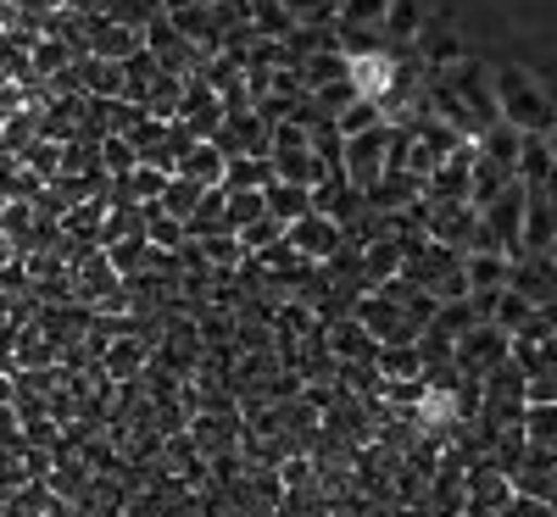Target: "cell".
I'll list each match as a JSON object with an SVG mask.
<instances>
[{"label": "cell", "mask_w": 557, "mask_h": 517, "mask_svg": "<svg viewBox=\"0 0 557 517\" xmlns=\"http://www.w3.org/2000/svg\"><path fill=\"white\" fill-rule=\"evenodd\" d=\"M552 262H557V256H552Z\"/></svg>", "instance_id": "24"}, {"label": "cell", "mask_w": 557, "mask_h": 517, "mask_svg": "<svg viewBox=\"0 0 557 517\" xmlns=\"http://www.w3.org/2000/svg\"><path fill=\"white\" fill-rule=\"evenodd\" d=\"M374 367H380V379H391V384L424 379V356H418V345H385V351L374 356Z\"/></svg>", "instance_id": "13"}, {"label": "cell", "mask_w": 557, "mask_h": 517, "mask_svg": "<svg viewBox=\"0 0 557 517\" xmlns=\"http://www.w3.org/2000/svg\"><path fill=\"white\" fill-rule=\"evenodd\" d=\"M507 356H513V335H502L496 323H480V328H469V335L457 340V373L462 379H485L491 367H502Z\"/></svg>", "instance_id": "2"}, {"label": "cell", "mask_w": 557, "mask_h": 517, "mask_svg": "<svg viewBox=\"0 0 557 517\" xmlns=\"http://www.w3.org/2000/svg\"><path fill=\"white\" fill-rule=\"evenodd\" d=\"M462 278H469V295H496V290H507V278H513V262L502 251H469L462 256Z\"/></svg>", "instance_id": "6"}, {"label": "cell", "mask_w": 557, "mask_h": 517, "mask_svg": "<svg viewBox=\"0 0 557 517\" xmlns=\"http://www.w3.org/2000/svg\"><path fill=\"white\" fill-rule=\"evenodd\" d=\"M424 7H418V0H391L385 7V45H418V34H424Z\"/></svg>", "instance_id": "10"}, {"label": "cell", "mask_w": 557, "mask_h": 517, "mask_svg": "<svg viewBox=\"0 0 557 517\" xmlns=\"http://www.w3.org/2000/svg\"><path fill=\"white\" fill-rule=\"evenodd\" d=\"M519 151H524V134L507 128V123H491V128L480 134V156L496 162L502 173H519Z\"/></svg>", "instance_id": "9"}, {"label": "cell", "mask_w": 557, "mask_h": 517, "mask_svg": "<svg viewBox=\"0 0 557 517\" xmlns=\"http://www.w3.org/2000/svg\"><path fill=\"white\" fill-rule=\"evenodd\" d=\"M507 290H519L535 312L557 306V262L552 256H519L513 262V278H507Z\"/></svg>", "instance_id": "5"}, {"label": "cell", "mask_w": 557, "mask_h": 517, "mask_svg": "<svg viewBox=\"0 0 557 517\" xmlns=\"http://www.w3.org/2000/svg\"><path fill=\"white\" fill-rule=\"evenodd\" d=\"M385 7L391 0H335V23H346V28H385Z\"/></svg>", "instance_id": "19"}, {"label": "cell", "mask_w": 557, "mask_h": 517, "mask_svg": "<svg viewBox=\"0 0 557 517\" xmlns=\"http://www.w3.org/2000/svg\"><path fill=\"white\" fill-rule=\"evenodd\" d=\"M491 84H496V117L519 134H535L546 139L557 128V101L524 73V67H491Z\"/></svg>", "instance_id": "1"}, {"label": "cell", "mask_w": 557, "mask_h": 517, "mask_svg": "<svg viewBox=\"0 0 557 517\" xmlns=\"http://www.w3.org/2000/svg\"><path fill=\"white\" fill-rule=\"evenodd\" d=\"M223 173H228V156L212 146V139H196L173 178H190V184H201V190H223Z\"/></svg>", "instance_id": "7"}, {"label": "cell", "mask_w": 557, "mask_h": 517, "mask_svg": "<svg viewBox=\"0 0 557 517\" xmlns=\"http://www.w3.org/2000/svg\"><path fill=\"white\" fill-rule=\"evenodd\" d=\"M285 245H290L301 262H335V256H341V245H346V228H341L335 217L312 212V217H301V223H290V228H285Z\"/></svg>", "instance_id": "3"}, {"label": "cell", "mask_w": 557, "mask_h": 517, "mask_svg": "<svg viewBox=\"0 0 557 517\" xmlns=\"http://www.w3.org/2000/svg\"><path fill=\"white\" fill-rule=\"evenodd\" d=\"M207 7H212V0H162L168 17H178V12H207Z\"/></svg>", "instance_id": "23"}, {"label": "cell", "mask_w": 557, "mask_h": 517, "mask_svg": "<svg viewBox=\"0 0 557 517\" xmlns=\"http://www.w3.org/2000/svg\"><path fill=\"white\" fill-rule=\"evenodd\" d=\"M146 51V28H128L117 17H89L84 23V56H101V62H128Z\"/></svg>", "instance_id": "4"}, {"label": "cell", "mask_w": 557, "mask_h": 517, "mask_svg": "<svg viewBox=\"0 0 557 517\" xmlns=\"http://www.w3.org/2000/svg\"><path fill=\"white\" fill-rule=\"evenodd\" d=\"M524 440H530V451H552L557 456V406H524Z\"/></svg>", "instance_id": "15"}, {"label": "cell", "mask_w": 557, "mask_h": 517, "mask_svg": "<svg viewBox=\"0 0 557 517\" xmlns=\"http://www.w3.org/2000/svg\"><path fill=\"white\" fill-rule=\"evenodd\" d=\"M101 167H107L112 178H128V173L139 167V151L128 146L123 134H107V139H101Z\"/></svg>", "instance_id": "20"}, {"label": "cell", "mask_w": 557, "mask_h": 517, "mask_svg": "<svg viewBox=\"0 0 557 517\" xmlns=\"http://www.w3.org/2000/svg\"><path fill=\"white\" fill-rule=\"evenodd\" d=\"M557 173V162H552V146H546V139H535V134H524V151H519V184H524V190H541V184Z\"/></svg>", "instance_id": "14"}, {"label": "cell", "mask_w": 557, "mask_h": 517, "mask_svg": "<svg viewBox=\"0 0 557 517\" xmlns=\"http://www.w3.org/2000/svg\"><path fill=\"white\" fill-rule=\"evenodd\" d=\"M530 317H535V306H530L519 290H502V295H496V312H491V323L502 328V335H524V328H530Z\"/></svg>", "instance_id": "16"}, {"label": "cell", "mask_w": 557, "mask_h": 517, "mask_svg": "<svg viewBox=\"0 0 557 517\" xmlns=\"http://www.w3.org/2000/svg\"><path fill=\"white\" fill-rule=\"evenodd\" d=\"M190 245H201V256H207V262H218V267H235V262H246L240 234H207V240H190Z\"/></svg>", "instance_id": "21"}, {"label": "cell", "mask_w": 557, "mask_h": 517, "mask_svg": "<svg viewBox=\"0 0 557 517\" xmlns=\"http://www.w3.org/2000/svg\"><path fill=\"white\" fill-rule=\"evenodd\" d=\"M524 406H557V367L535 373V379L524 384Z\"/></svg>", "instance_id": "22"}, {"label": "cell", "mask_w": 557, "mask_h": 517, "mask_svg": "<svg viewBox=\"0 0 557 517\" xmlns=\"http://www.w3.org/2000/svg\"><path fill=\"white\" fill-rule=\"evenodd\" d=\"M273 184V162L268 156H228V173H223V190L240 196V190H268Z\"/></svg>", "instance_id": "12"}, {"label": "cell", "mask_w": 557, "mask_h": 517, "mask_svg": "<svg viewBox=\"0 0 557 517\" xmlns=\"http://www.w3.org/2000/svg\"><path fill=\"white\" fill-rule=\"evenodd\" d=\"M262 196H268V217L285 223V228L301 223V217H312V190H296V184H278V178H273Z\"/></svg>", "instance_id": "11"}, {"label": "cell", "mask_w": 557, "mask_h": 517, "mask_svg": "<svg viewBox=\"0 0 557 517\" xmlns=\"http://www.w3.org/2000/svg\"><path fill=\"white\" fill-rule=\"evenodd\" d=\"M201 196H207L201 184H190V178H173V184H168V196H162L157 206H162L173 223H190V217H196V206H201Z\"/></svg>", "instance_id": "18"}, {"label": "cell", "mask_w": 557, "mask_h": 517, "mask_svg": "<svg viewBox=\"0 0 557 517\" xmlns=\"http://www.w3.org/2000/svg\"><path fill=\"white\" fill-rule=\"evenodd\" d=\"M418 56H424V67L446 73V67H457L469 51H462V39H457L446 23H424V34H418Z\"/></svg>", "instance_id": "8"}, {"label": "cell", "mask_w": 557, "mask_h": 517, "mask_svg": "<svg viewBox=\"0 0 557 517\" xmlns=\"http://www.w3.org/2000/svg\"><path fill=\"white\" fill-rule=\"evenodd\" d=\"M380 123H391L380 101H351V106H346V112L335 117V134H341V139H357V134H368V128H380Z\"/></svg>", "instance_id": "17"}]
</instances>
